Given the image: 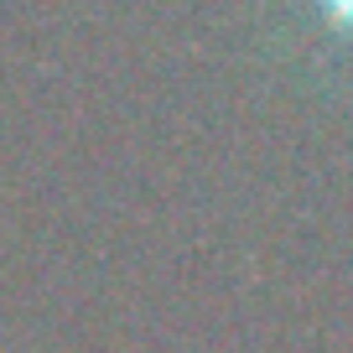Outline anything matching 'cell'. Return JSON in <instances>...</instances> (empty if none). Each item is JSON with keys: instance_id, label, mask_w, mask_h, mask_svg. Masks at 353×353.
<instances>
[{"instance_id": "cell-1", "label": "cell", "mask_w": 353, "mask_h": 353, "mask_svg": "<svg viewBox=\"0 0 353 353\" xmlns=\"http://www.w3.org/2000/svg\"><path fill=\"white\" fill-rule=\"evenodd\" d=\"M307 11L317 16L322 32H332L338 42H353V0H307Z\"/></svg>"}]
</instances>
